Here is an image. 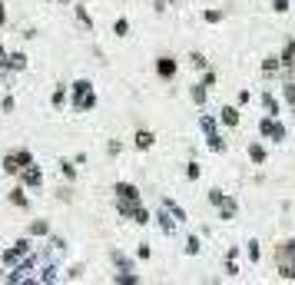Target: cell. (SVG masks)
Listing matches in <instances>:
<instances>
[{
    "instance_id": "cell-11",
    "label": "cell",
    "mask_w": 295,
    "mask_h": 285,
    "mask_svg": "<svg viewBox=\"0 0 295 285\" xmlns=\"http://www.w3.org/2000/svg\"><path fill=\"white\" fill-rule=\"evenodd\" d=\"M278 259L295 262V239H285V242H278V246H276V262H278Z\"/></svg>"
},
{
    "instance_id": "cell-41",
    "label": "cell",
    "mask_w": 295,
    "mask_h": 285,
    "mask_svg": "<svg viewBox=\"0 0 295 285\" xmlns=\"http://www.w3.org/2000/svg\"><path fill=\"white\" fill-rule=\"evenodd\" d=\"M63 176H67V179H76V166L73 163H63Z\"/></svg>"
},
{
    "instance_id": "cell-31",
    "label": "cell",
    "mask_w": 295,
    "mask_h": 285,
    "mask_svg": "<svg viewBox=\"0 0 295 285\" xmlns=\"http://www.w3.org/2000/svg\"><path fill=\"white\" fill-rule=\"evenodd\" d=\"M226 275H239V266H236V255H226Z\"/></svg>"
},
{
    "instance_id": "cell-28",
    "label": "cell",
    "mask_w": 295,
    "mask_h": 285,
    "mask_svg": "<svg viewBox=\"0 0 295 285\" xmlns=\"http://www.w3.org/2000/svg\"><path fill=\"white\" fill-rule=\"evenodd\" d=\"M199 249H203V242H199L196 235H189V239H186V255H199Z\"/></svg>"
},
{
    "instance_id": "cell-40",
    "label": "cell",
    "mask_w": 295,
    "mask_h": 285,
    "mask_svg": "<svg viewBox=\"0 0 295 285\" xmlns=\"http://www.w3.org/2000/svg\"><path fill=\"white\" fill-rule=\"evenodd\" d=\"M173 3H179V0H156V3H153V7H156V10H159V14H163V10H169V7H173Z\"/></svg>"
},
{
    "instance_id": "cell-19",
    "label": "cell",
    "mask_w": 295,
    "mask_h": 285,
    "mask_svg": "<svg viewBox=\"0 0 295 285\" xmlns=\"http://www.w3.org/2000/svg\"><path fill=\"white\" fill-rule=\"evenodd\" d=\"M156 219H159V229H163L166 235H173V232H176V219H169V212H166V209L156 212Z\"/></svg>"
},
{
    "instance_id": "cell-10",
    "label": "cell",
    "mask_w": 295,
    "mask_h": 285,
    "mask_svg": "<svg viewBox=\"0 0 295 285\" xmlns=\"http://www.w3.org/2000/svg\"><path fill=\"white\" fill-rule=\"evenodd\" d=\"M262 106H265V116H278V113H282V100H278L272 90L262 93Z\"/></svg>"
},
{
    "instance_id": "cell-33",
    "label": "cell",
    "mask_w": 295,
    "mask_h": 285,
    "mask_svg": "<svg viewBox=\"0 0 295 285\" xmlns=\"http://www.w3.org/2000/svg\"><path fill=\"white\" fill-rule=\"evenodd\" d=\"M47 229H50V226H47V222H43V219H37V222H34V226L27 229V232H30V235H43V232H47Z\"/></svg>"
},
{
    "instance_id": "cell-16",
    "label": "cell",
    "mask_w": 295,
    "mask_h": 285,
    "mask_svg": "<svg viewBox=\"0 0 295 285\" xmlns=\"http://www.w3.org/2000/svg\"><path fill=\"white\" fill-rule=\"evenodd\" d=\"M276 272H278V279H285V282H295V262H285V259H278V262H276Z\"/></svg>"
},
{
    "instance_id": "cell-12",
    "label": "cell",
    "mask_w": 295,
    "mask_h": 285,
    "mask_svg": "<svg viewBox=\"0 0 295 285\" xmlns=\"http://www.w3.org/2000/svg\"><path fill=\"white\" fill-rule=\"evenodd\" d=\"M249 159H252L256 166H265V159H269V150H265L262 143H249Z\"/></svg>"
},
{
    "instance_id": "cell-20",
    "label": "cell",
    "mask_w": 295,
    "mask_h": 285,
    "mask_svg": "<svg viewBox=\"0 0 295 285\" xmlns=\"http://www.w3.org/2000/svg\"><path fill=\"white\" fill-rule=\"evenodd\" d=\"M282 100L292 106V113H295V80H292V76H289V80H285V86H282Z\"/></svg>"
},
{
    "instance_id": "cell-44",
    "label": "cell",
    "mask_w": 295,
    "mask_h": 285,
    "mask_svg": "<svg viewBox=\"0 0 295 285\" xmlns=\"http://www.w3.org/2000/svg\"><path fill=\"white\" fill-rule=\"evenodd\" d=\"M3 20H7V14H3V3H0V27H3Z\"/></svg>"
},
{
    "instance_id": "cell-24",
    "label": "cell",
    "mask_w": 295,
    "mask_h": 285,
    "mask_svg": "<svg viewBox=\"0 0 295 285\" xmlns=\"http://www.w3.org/2000/svg\"><path fill=\"white\" fill-rule=\"evenodd\" d=\"M110 259H113V266H116V268H133V259H126V255L116 252V249L110 252Z\"/></svg>"
},
{
    "instance_id": "cell-30",
    "label": "cell",
    "mask_w": 295,
    "mask_h": 285,
    "mask_svg": "<svg viewBox=\"0 0 295 285\" xmlns=\"http://www.w3.org/2000/svg\"><path fill=\"white\" fill-rule=\"evenodd\" d=\"M113 34H116V37H126V34H129V20L120 17L116 23H113Z\"/></svg>"
},
{
    "instance_id": "cell-22",
    "label": "cell",
    "mask_w": 295,
    "mask_h": 285,
    "mask_svg": "<svg viewBox=\"0 0 295 285\" xmlns=\"http://www.w3.org/2000/svg\"><path fill=\"white\" fill-rule=\"evenodd\" d=\"M245 252H249V262L259 266V259H262V249H259V239H249L245 242Z\"/></svg>"
},
{
    "instance_id": "cell-42",
    "label": "cell",
    "mask_w": 295,
    "mask_h": 285,
    "mask_svg": "<svg viewBox=\"0 0 295 285\" xmlns=\"http://www.w3.org/2000/svg\"><path fill=\"white\" fill-rule=\"evenodd\" d=\"M67 279H70V282H76V279H83V268H80V266H73V268H70V275H67Z\"/></svg>"
},
{
    "instance_id": "cell-7",
    "label": "cell",
    "mask_w": 295,
    "mask_h": 285,
    "mask_svg": "<svg viewBox=\"0 0 295 285\" xmlns=\"http://www.w3.org/2000/svg\"><path fill=\"white\" fill-rule=\"evenodd\" d=\"M176 70H179V63H176V57H156V76L159 80H173L176 76Z\"/></svg>"
},
{
    "instance_id": "cell-5",
    "label": "cell",
    "mask_w": 295,
    "mask_h": 285,
    "mask_svg": "<svg viewBox=\"0 0 295 285\" xmlns=\"http://www.w3.org/2000/svg\"><path fill=\"white\" fill-rule=\"evenodd\" d=\"M216 212H219V219H222V222H232V219L239 216V202H236V199H232V196L226 192L219 202H216Z\"/></svg>"
},
{
    "instance_id": "cell-27",
    "label": "cell",
    "mask_w": 295,
    "mask_h": 285,
    "mask_svg": "<svg viewBox=\"0 0 295 285\" xmlns=\"http://www.w3.org/2000/svg\"><path fill=\"white\" fill-rule=\"evenodd\" d=\"M189 63H192L196 70H206V67H209V60H206L199 50H192V53H189Z\"/></svg>"
},
{
    "instance_id": "cell-38",
    "label": "cell",
    "mask_w": 295,
    "mask_h": 285,
    "mask_svg": "<svg viewBox=\"0 0 295 285\" xmlns=\"http://www.w3.org/2000/svg\"><path fill=\"white\" fill-rule=\"evenodd\" d=\"M63 100H67V93H63V86H56V90H53V106H63Z\"/></svg>"
},
{
    "instance_id": "cell-23",
    "label": "cell",
    "mask_w": 295,
    "mask_h": 285,
    "mask_svg": "<svg viewBox=\"0 0 295 285\" xmlns=\"http://www.w3.org/2000/svg\"><path fill=\"white\" fill-rule=\"evenodd\" d=\"M10 202H14L17 209H27V206H30V199H27V192H23V189H14V192H10Z\"/></svg>"
},
{
    "instance_id": "cell-8",
    "label": "cell",
    "mask_w": 295,
    "mask_h": 285,
    "mask_svg": "<svg viewBox=\"0 0 295 285\" xmlns=\"http://www.w3.org/2000/svg\"><path fill=\"white\" fill-rule=\"evenodd\" d=\"M20 179H23V186H30V189H37L40 183H43V176H40V169L34 166V163H27V166H20V172H17Z\"/></svg>"
},
{
    "instance_id": "cell-25",
    "label": "cell",
    "mask_w": 295,
    "mask_h": 285,
    "mask_svg": "<svg viewBox=\"0 0 295 285\" xmlns=\"http://www.w3.org/2000/svg\"><path fill=\"white\" fill-rule=\"evenodd\" d=\"M7 70H27V57H23V53L7 57Z\"/></svg>"
},
{
    "instance_id": "cell-37",
    "label": "cell",
    "mask_w": 295,
    "mask_h": 285,
    "mask_svg": "<svg viewBox=\"0 0 295 285\" xmlns=\"http://www.w3.org/2000/svg\"><path fill=\"white\" fill-rule=\"evenodd\" d=\"M149 255H153V249H149V246H146V242H143V246L136 249V259H143V262H146Z\"/></svg>"
},
{
    "instance_id": "cell-3",
    "label": "cell",
    "mask_w": 295,
    "mask_h": 285,
    "mask_svg": "<svg viewBox=\"0 0 295 285\" xmlns=\"http://www.w3.org/2000/svg\"><path fill=\"white\" fill-rule=\"evenodd\" d=\"M259 136L262 139H272V143H282L285 139V126L278 123V116H262L259 119Z\"/></svg>"
},
{
    "instance_id": "cell-39",
    "label": "cell",
    "mask_w": 295,
    "mask_h": 285,
    "mask_svg": "<svg viewBox=\"0 0 295 285\" xmlns=\"http://www.w3.org/2000/svg\"><path fill=\"white\" fill-rule=\"evenodd\" d=\"M7 57H10V53H7V47L0 43V73H7Z\"/></svg>"
},
{
    "instance_id": "cell-35",
    "label": "cell",
    "mask_w": 295,
    "mask_h": 285,
    "mask_svg": "<svg viewBox=\"0 0 295 285\" xmlns=\"http://www.w3.org/2000/svg\"><path fill=\"white\" fill-rule=\"evenodd\" d=\"M216 80H219V76H216V70H209V67H206V73H203V83L209 86V90H212V86H216Z\"/></svg>"
},
{
    "instance_id": "cell-15",
    "label": "cell",
    "mask_w": 295,
    "mask_h": 285,
    "mask_svg": "<svg viewBox=\"0 0 295 285\" xmlns=\"http://www.w3.org/2000/svg\"><path fill=\"white\" fill-rule=\"evenodd\" d=\"M282 70V63H278V53H269V57L262 60V76H276Z\"/></svg>"
},
{
    "instance_id": "cell-2",
    "label": "cell",
    "mask_w": 295,
    "mask_h": 285,
    "mask_svg": "<svg viewBox=\"0 0 295 285\" xmlns=\"http://www.w3.org/2000/svg\"><path fill=\"white\" fill-rule=\"evenodd\" d=\"M199 130L206 133V146H209V150H212V152H226V139H222L219 126H216V116L203 113V116H199Z\"/></svg>"
},
{
    "instance_id": "cell-6",
    "label": "cell",
    "mask_w": 295,
    "mask_h": 285,
    "mask_svg": "<svg viewBox=\"0 0 295 285\" xmlns=\"http://www.w3.org/2000/svg\"><path fill=\"white\" fill-rule=\"evenodd\" d=\"M23 255H30V239H20L17 246H14L10 252H7V255H3V266H7V268L20 266V262H23Z\"/></svg>"
},
{
    "instance_id": "cell-13",
    "label": "cell",
    "mask_w": 295,
    "mask_h": 285,
    "mask_svg": "<svg viewBox=\"0 0 295 285\" xmlns=\"http://www.w3.org/2000/svg\"><path fill=\"white\" fill-rule=\"evenodd\" d=\"M133 143H136V150H153L156 136L149 133V130H136V136H133Z\"/></svg>"
},
{
    "instance_id": "cell-17",
    "label": "cell",
    "mask_w": 295,
    "mask_h": 285,
    "mask_svg": "<svg viewBox=\"0 0 295 285\" xmlns=\"http://www.w3.org/2000/svg\"><path fill=\"white\" fill-rule=\"evenodd\" d=\"M219 119L226 123V126H239V106H222Z\"/></svg>"
},
{
    "instance_id": "cell-21",
    "label": "cell",
    "mask_w": 295,
    "mask_h": 285,
    "mask_svg": "<svg viewBox=\"0 0 295 285\" xmlns=\"http://www.w3.org/2000/svg\"><path fill=\"white\" fill-rule=\"evenodd\" d=\"M3 172H10V176H17V172H20V159H17V152H7V156H3Z\"/></svg>"
},
{
    "instance_id": "cell-4",
    "label": "cell",
    "mask_w": 295,
    "mask_h": 285,
    "mask_svg": "<svg viewBox=\"0 0 295 285\" xmlns=\"http://www.w3.org/2000/svg\"><path fill=\"white\" fill-rule=\"evenodd\" d=\"M278 63H282V70H278V73L295 76V37L285 40V47H282V53H278Z\"/></svg>"
},
{
    "instance_id": "cell-26",
    "label": "cell",
    "mask_w": 295,
    "mask_h": 285,
    "mask_svg": "<svg viewBox=\"0 0 295 285\" xmlns=\"http://www.w3.org/2000/svg\"><path fill=\"white\" fill-rule=\"evenodd\" d=\"M76 20H80L87 30H93V17L87 14V7H83V3H76Z\"/></svg>"
},
{
    "instance_id": "cell-43",
    "label": "cell",
    "mask_w": 295,
    "mask_h": 285,
    "mask_svg": "<svg viewBox=\"0 0 295 285\" xmlns=\"http://www.w3.org/2000/svg\"><path fill=\"white\" fill-rule=\"evenodd\" d=\"M120 150H123V143H120V139H113V143H110V156H120Z\"/></svg>"
},
{
    "instance_id": "cell-32",
    "label": "cell",
    "mask_w": 295,
    "mask_h": 285,
    "mask_svg": "<svg viewBox=\"0 0 295 285\" xmlns=\"http://www.w3.org/2000/svg\"><path fill=\"white\" fill-rule=\"evenodd\" d=\"M199 176H203V169H199V163H189V166H186V179H192V183H196Z\"/></svg>"
},
{
    "instance_id": "cell-36",
    "label": "cell",
    "mask_w": 295,
    "mask_h": 285,
    "mask_svg": "<svg viewBox=\"0 0 295 285\" xmlns=\"http://www.w3.org/2000/svg\"><path fill=\"white\" fill-rule=\"evenodd\" d=\"M249 100H252V93H249V90H239V96H236V106H249Z\"/></svg>"
},
{
    "instance_id": "cell-14",
    "label": "cell",
    "mask_w": 295,
    "mask_h": 285,
    "mask_svg": "<svg viewBox=\"0 0 295 285\" xmlns=\"http://www.w3.org/2000/svg\"><path fill=\"white\" fill-rule=\"evenodd\" d=\"M189 96H192V103H196V106H206L209 86H206V83H192V86H189Z\"/></svg>"
},
{
    "instance_id": "cell-9",
    "label": "cell",
    "mask_w": 295,
    "mask_h": 285,
    "mask_svg": "<svg viewBox=\"0 0 295 285\" xmlns=\"http://www.w3.org/2000/svg\"><path fill=\"white\" fill-rule=\"evenodd\" d=\"M113 192H116V199H126V202H139V189H136L133 183H116V186H113Z\"/></svg>"
},
{
    "instance_id": "cell-1",
    "label": "cell",
    "mask_w": 295,
    "mask_h": 285,
    "mask_svg": "<svg viewBox=\"0 0 295 285\" xmlns=\"http://www.w3.org/2000/svg\"><path fill=\"white\" fill-rule=\"evenodd\" d=\"M96 106V93H93L90 80H76L73 83V110L76 113H90Z\"/></svg>"
},
{
    "instance_id": "cell-18",
    "label": "cell",
    "mask_w": 295,
    "mask_h": 285,
    "mask_svg": "<svg viewBox=\"0 0 295 285\" xmlns=\"http://www.w3.org/2000/svg\"><path fill=\"white\" fill-rule=\"evenodd\" d=\"M163 209H166L169 216L176 219V222H186V209L179 206V202H173V199H163Z\"/></svg>"
},
{
    "instance_id": "cell-29",
    "label": "cell",
    "mask_w": 295,
    "mask_h": 285,
    "mask_svg": "<svg viewBox=\"0 0 295 285\" xmlns=\"http://www.w3.org/2000/svg\"><path fill=\"white\" fill-rule=\"evenodd\" d=\"M222 17H226V10H203L206 23H222Z\"/></svg>"
},
{
    "instance_id": "cell-34",
    "label": "cell",
    "mask_w": 295,
    "mask_h": 285,
    "mask_svg": "<svg viewBox=\"0 0 295 285\" xmlns=\"http://www.w3.org/2000/svg\"><path fill=\"white\" fill-rule=\"evenodd\" d=\"M289 7H292V0H272V10L276 14H289Z\"/></svg>"
}]
</instances>
